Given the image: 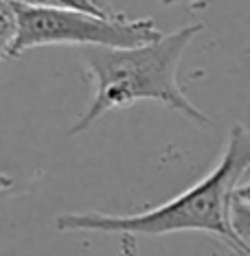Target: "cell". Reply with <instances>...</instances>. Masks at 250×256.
I'll list each match as a JSON object with an SVG mask.
<instances>
[{"label":"cell","mask_w":250,"mask_h":256,"mask_svg":"<svg viewBox=\"0 0 250 256\" xmlns=\"http://www.w3.org/2000/svg\"><path fill=\"white\" fill-rule=\"evenodd\" d=\"M232 202L243 204V206H248V208H250V182L237 186V190H235V197H232Z\"/></svg>","instance_id":"cell-7"},{"label":"cell","mask_w":250,"mask_h":256,"mask_svg":"<svg viewBox=\"0 0 250 256\" xmlns=\"http://www.w3.org/2000/svg\"><path fill=\"white\" fill-rule=\"evenodd\" d=\"M250 168V130L235 125L228 132L217 164L173 200L134 214L68 212L55 219L62 232H116V234H171L208 232L237 256H250V243L232 226V197Z\"/></svg>","instance_id":"cell-1"},{"label":"cell","mask_w":250,"mask_h":256,"mask_svg":"<svg viewBox=\"0 0 250 256\" xmlns=\"http://www.w3.org/2000/svg\"><path fill=\"white\" fill-rule=\"evenodd\" d=\"M18 14V38L7 57L18 60L38 46H88V48H134L160 40L165 33L152 18H127L112 14L108 18L73 9L42 7L27 0H14Z\"/></svg>","instance_id":"cell-3"},{"label":"cell","mask_w":250,"mask_h":256,"mask_svg":"<svg viewBox=\"0 0 250 256\" xmlns=\"http://www.w3.org/2000/svg\"><path fill=\"white\" fill-rule=\"evenodd\" d=\"M202 28V24H189L134 48H86L84 62L95 84V94L86 114L71 127L73 136L90 130L110 110L130 108L136 101L162 103L191 123L211 125L208 114L202 112L178 84L180 60Z\"/></svg>","instance_id":"cell-2"},{"label":"cell","mask_w":250,"mask_h":256,"mask_svg":"<svg viewBox=\"0 0 250 256\" xmlns=\"http://www.w3.org/2000/svg\"><path fill=\"white\" fill-rule=\"evenodd\" d=\"M165 4H173V2H178V0H162Z\"/></svg>","instance_id":"cell-9"},{"label":"cell","mask_w":250,"mask_h":256,"mask_svg":"<svg viewBox=\"0 0 250 256\" xmlns=\"http://www.w3.org/2000/svg\"><path fill=\"white\" fill-rule=\"evenodd\" d=\"M33 4H42V7H55V9H73V11H84V14L92 16H112V11L103 9L97 0H27Z\"/></svg>","instance_id":"cell-5"},{"label":"cell","mask_w":250,"mask_h":256,"mask_svg":"<svg viewBox=\"0 0 250 256\" xmlns=\"http://www.w3.org/2000/svg\"><path fill=\"white\" fill-rule=\"evenodd\" d=\"M16 38H18V14L14 0H0V60L7 57Z\"/></svg>","instance_id":"cell-4"},{"label":"cell","mask_w":250,"mask_h":256,"mask_svg":"<svg viewBox=\"0 0 250 256\" xmlns=\"http://www.w3.org/2000/svg\"><path fill=\"white\" fill-rule=\"evenodd\" d=\"M14 188V178H9L7 173L0 171V193H5V190H11Z\"/></svg>","instance_id":"cell-8"},{"label":"cell","mask_w":250,"mask_h":256,"mask_svg":"<svg viewBox=\"0 0 250 256\" xmlns=\"http://www.w3.org/2000/svg\"><path fill=\"white\" fill-rule=\"evenodd\" d=\"M119 256H141L138 238L134 234H121L119 241Z\"/></svg>","instance_id":"cell-6"}]
</instances>
